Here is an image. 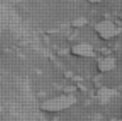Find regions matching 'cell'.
<instances>
[{
  "label": "cell",
  "instance_id": "6da1fadb",
  "mask_svg": "<svg viewBox=\"0 0 122 121\" xmlns=\"http://www.w3.org/2000/svg\"><path fill=\"white\" fill-rule=\"evenodd\" d=\"M71 101H72V98L70 96H59L56 98L44 101L41 105V109L44 111H48V113H57L60 110L70 107Z\"/></svg>",
  "mask_w": 122,
  "mask_h": 121
},
{
  "label": "cell",
  "instance_id": "277c9868",
  "mask_svg": "<svg viewBox=\"0 0 122 121\" xmlns=\"http://www.w3.org/2000/svg\"><path fill=\"white\" fill-rule=\"evenodd\" d=\"M114 68V60L110 58H105L98 63V70L101 72H109Z\"/></svg>",
  "mask_w": 122,
  "mask_h": 121
},
{
  "label": "cell",
  "instance_id": "3957f363",
  "mask_svg": "<svg viewBox=\"0 0 122 121\" xmlns=\"http://www.w3.org/2000/svg\"><path fill=\"white\" fill-rule=\"evenodd\" d=\"M71 52L73 55H77L80 58H90L93 55V49L87 43H77L72 47Z\"/></svg>",
  "mask_w": 122,
  "mask_h": 121
},
{
  "label": "cell",
  "instance_id": "7a4b0ae2",
  "mask_svg": "<svg viewBox=\"0 0 122 121\" xmlns=\"http://www.w3.org/2000/svg\"><path fill=\"white\" fill-rule=\"evenodd\" d=\"M96 31L98 32V35L104 38V40H110L116 35V28L112 22H102L101 24H97L96 26Z\"/></svg>",
  "mask_w": 122,
  "mask_h": 121
}]
</instances>
